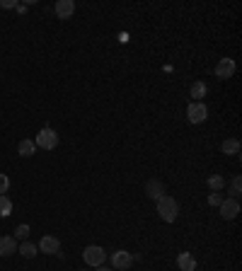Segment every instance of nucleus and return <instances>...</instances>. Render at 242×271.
I'll use <instances>...</instances> for the list:
<instances>
[{
    "instance_id": "f03ea898",
    "label": "nucleus",
    "mask_w": 242,
    "mask_h": 271,
    "mask_svg": "<svg viewBox=\"0 0 242 271\" xmlns=\"http://www.w3.org/2000/svg\"><path fill=\"white\" fill-rule=\"evenodd\" d=\"M83 259H85V264L88 267H102L104 262H107V252L99 247V244H88L85 249H83Z\"/></svg>"
},
{
    "instance_id": "39448f33",
    "label": "nucleus",
    "mask_w": 242,
    "mask_h": 271,
    "mask_svg": "<svg viewBox=\"0 0 242 271\" xmlns=\"http://www.w3.org/2000/svg\"><path fill=\"white\" fill-rule=\"evenodd\" d=\"M131 262H133L131 252H126V249H117V252H112V269H117V271L131 269Z\"/></svg>"
},
{
    "instance_id": "5701e85b",
    "label": "nucleus",
    "mask_w": 242,
    "mask_h": 271,
    "mask_svg": "<svg viewBox=\"0 0 242 271\" xmlns=\"http://www.w3.org/2000/svg\"><path fill=\"white\" fill-rule=\"evenodd\" d=\"M0 5H2V7H7V10H10V7H17V5H20V2H17V0H2V2H0Z\"/></svg>"
},
{
    "instance_id": "393cba45",
    "label": "nucleus",
    "mask_w": 242,
    "mask_h": 271,
    "mask_svg": "<svg viewBox=\"0 0 242 271\" xmlns=\"http://www.w3.org/2000/svg\"><path fill=\"white\" fill-rule=\"evenodd\" d=\"M80 271H85V269H80Z\"/></svg>"
},
{
    "instance_id": "a211bd4d",
    "label": "nucleus",
    "mask_w": 242,
    "mask_h": 271,
    "mask_svg": "<svg viewBox=\"0 0 242 271\" xmlns=\"http://www.w3.org/2000/svg\"><path fill=\"white\" fill-rule=\"evenodd\" d=\"M240 194H242V177H240V175H235V177L230 180V196H233V199H238Z\"/></svg>"
},
{
    "instance_id": "f3484780",
    "label": "nucleus",
    "mask_w": 242,
    "mask_h": 271,
    "mask_svg": "<svg viewBox=\"0 0 242 271\" xmlns=\"http://www.w3.org/2000/svg\"><path fill=\"white\" fill-rule=\"evenodd\" d=\"M10 213H12V201L5 194H0V218H7Z\"/></svg>"
},
{
    "instance_id": "6ab92c4d",
    "label": "nucleus",
    "mask_w": 242,
    "mask_h": 271,
    "mask_svg": "<svg viewBox=\"0 0 242 271\" xmlns=\"http://www.w3.org/2000/svg\"><path fill=\"white\" fill-rule=\"evenodd\" d=\"M209 186H211L213 191H220V189L225 186V177H220V175H209Z\"/></svg>"
},
{
    "instance_id": "dca6fc26",
    "label": "nucleus",
    "mask_w": 242,
    "mask_h": 271,
    "mask_svg": "<svg viewBox=\"0 0 242 271\" xmlns=\"http://www.w3.org/2000/svg\"><path fill=\"white\" fill-rule=\"evenodd\" d=\"M220 151H223V155H238L240 152V141L238 138H228V141H223Z\"/></svg>"
},
{
    "instance_id": "ddd939ff",
    "label": "nucleus",
    "mask_w": 242,
    "mask_h": 271,
    "mask_svg": "<svg viewBox=\"0 0 242 271\" xmlns=\"http://www.w3.org/2000/svg\"><path fill=\"white\" fill-rule=\"evenodd\" d=\"M206 94H209V88H206V83H201V80L191 83V88H189V97H194V102H201Z\"/></svg>"
},
{
    "instance_id": "1a4fd4ad",
    "label": "nucleus",
    "mask_w": 242,
    "mask_h": 271,
    "mask_svg": "<svg viewBox=\"0 0 242 271\" xmlns=\"http://www.w3.org/2000/svg\"><path fill=\"white\" fill-rule=\"evenodd\" d=\"M54 12H56L59 20H68V17H73V12H75V2H73V0H59V2L54 5Z\"/></svg>"
},
{
    "instance_id": "2eb2a0df",
    "label": "nucleus",
    "mask_w": 242,
    "mask_h": 271,
    "mask_svg": "<svg viewBox=\"0 0 242 271\" xmlns=\"http://www.w3.org/2000/svg\"><path fill=\"white\" fill-rule=\"evenodd\" d=\"M17 252H20V254H22L25 259H34V257L39 254V247H36L34 242L25 240V242H22V244H20V247H17Z\"/></svg>"
},
{
    "instance_id": "9d476101",
    "label": "nucleus",
    "mask_w": 242,
    "mask_h": 271,
    "mask_svg": "<svg viewBox=\"0 0 242 271\" xmlns=\"http://www.w3.org/2000/svg\"><path fill=\"white\" fill-rule=\"evenodd\" d=\"M17 240L12 238V235H2L0 238V257H12L15 252H17Z\"/></svg>"
},
{
    "instance_id": "f257e3e1",
    "label": "nucleus",
    "mask_w": 242,
    "mask_h": 271,
    "mask_svg": "<svg viewBox=\"0 0 242 271\" xmlns=\"http://www.w3.org/2000/svg\"><path fill=\"white\" fill-rule=\"evenodd\" d=\"M157 213L165 223H175L177 215H180V204L177 199H172L170 194H165L162 199H157Z\"/></svg>"
},
{
    "instance_id": "9b49d317",
    "label": "nucleus",
    "mask_w": 242,
    "mask_h": 271,
    "mask_svg": "<svg viewBox=\"0 0 242 271\" xmlns=\"http://www.w3.org/2000/svg\"><path fill=\"white\" fill-rule=\"evenodd\" d=\"M146 194H148V199H152V201L162 199V196H165V186H162V181L151 180L148 184H146Z\"/></svg>"
},
{
    "instance_id": "4468645a",
    "label": "nucleus",
    "mask_w": 242,
    "mask_h": 271,
    "mask_svg": "<svg viewBox=\"0 0 242 271\" xmlns=\"http://www.w3.org/2000/svg\"><path fill=\"white\" fill-rule=\"evenodd\" d=\"M36 152V143L31 141V138H22L20 141V146H17V155H22V157H31Z\"/></svg>"
},
{
    "instance_id": "f8f14e48",
    "label": "nucleus",
    "mask_w": 242,
    "mask_h": 271,
    "mask_svg": "<svg viewBox=\"0 0 242 271\" xmlns=\"http://www.w3.org/2000/svg\"><path fill=\"white\" fill-rule=\"evenodd\" d=\"M177 267H180V271H194L196 269L194 254H191V252H182L180 257H177Z\"/></svg>"
},
{
    "instance_id": "0eeeda50",
    "label": "nucleus",
    "mask_w": 242,
    "mask_h": 271,
    "mask_svg": "<svg viewBox=\"0 0 242 271\" xmlns=\"http://www.w3.org/2000/svg\"><path fill=\"white\" fill-rule=\"evenodd\" d=\"M235 60L233 59H220L218 60V65H215V78H220V80H228V78H233L235 75Z\"/></svg>"
},
{
    "instance_id": "423d86ee",
    "label": "nucleus",
    "mask_w": 242,
    "mask_h": 271,
    "mask_svg": "<svg viewBox=\"0 0 242 271\" xmlns=\"http://www.w3.org/2000/svg\"><path fill=\"white\" fill-rule=\"evenodd\" d=\"M218 211H220V215L225 220H235L238 213H240V204H238V199H223V204L218 206Z\"/></svg>"
},
{
    "instance_id": "20e7f679",
    "label": "nucleus",
    "mask_w": 242,
    "mask_h": 271,
    "mask_svg": "<svg viewBox=\"0 0 242 271\" xmlns=\"http://www.w3.org/2000/svg\"><path fill=\"white\" fill-rule=\"evenodd\" d=\"M186 119H189V123H204L209 119V107L204 102H191L186 107Z\"/></svg>"
},
{
    "instance_id": "b1692460",
    "label": "nucleus",
    "mask_w": 242,
    "mask_h": 271,
    "mask_svg": "<svg viewBox=\"0 0 242 271\" xmlns=\"http://www.w3.org/2000/svg\"><path fill=\"white\" fill-rule=\"evenodd\" d=\"M97 271H112V269H109V267H104V264H102V267H97Z\"/></svg>"
},
{
    "instance_id": "a878e982",
    "label": "nucleus",
    "mask_w": 242,
    "mask_h": 271,
    "mask_svg": "<svg viewBox=\"0 0 242 271\" xmlns=\"http://www.w3.org/2000/svg\"><path fill=\"white\" fill-rule=\"evenodd\" d=\"M194 271H196V269H194Z\"/></svg>"
},
{
    "instance_id": "4be33fe9",
    "label": "nucleus",
    "mask_w": 242,
    "mask_h": 271,
    "mask_svg": "<svg viewBox=\"0 0 242 271\" xmlns=\"http://www.w3.org/2000/svg\"><path fill=\"white\" fill-rule=\"evenodd\" d=\"M10 189V180H7V175H0V194H5Z\"/></svg>"
},
{
    "instance_id": "6e6552de",
    "label": "nucleus",
    "mask_w": 242,
    "mask_h": 271,
    "mask_svg": "<svg viewBox=\"0 0 242 271\" xmlns=\"http://www.w3.org/2000/svg\"><path fill=\"white\" fill-rule=\"evenodd\" d=\"M39 252H44V254H59L60 252L59 238H54V235H44V238L39 240Z\"/></svg>"
},
{
    "instance_id": "412c9836",
    "label": "nucleus",
    "mask_w": 242,
    "mask_h": 271,
    "mask_svg": "<svg viewBox=\"0 0 242 271\" xmlns=\"http://www.w3.org/2000/svg\"><path fill=\"white\" fill-rule=\"evenodd\" d=\"M220 204H223V194H220V191H213V194H209V206H215V209H218Z\"/></svg>"
},
{
    "instance_id": "7ed1b4c3",
    "label": "nucleus",
    "mask_w": 242,
    "mask_h": 271,
    "mask_svg": "<svg viewBox=\"0 0 242 271\" xmlns=\"http://www.w3.org/2000/svg\"><path fill=\"white\" fill-rule=\"evenodd\" d=\"M36 148H41V151H54L56 146H59V133L54 131V128H41L39 133H36Z\"/></svg>"
},
{
    "instance_id": "aec40b11",
    "label": "nucleus",
    "mask_w": 242,
    "mask_h": 271,
    "mask_svg": "<svg viewBox=\"0 0 242 271\" xmlns=\"http://www.w3.org/2000/svg\"><path fill=\"white\" fill-rule=\"evenodd\" d=\"M27 235H30V225L27 223H20L15 228V240H27Z\"/></svg>"
}]
</instances>
